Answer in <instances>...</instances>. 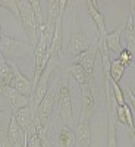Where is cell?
<instances>
[{"label": "cell", "instance_id": "cb8c5ba5", "mask_svg": "<svg viewBox=\"0 0 135 147\" xmlns=\"http://www.w3.org/2000/svg\"><path fill=\"white\" fill-rule=\"evenodd\" d=\"M32 10H34V15H35V21H37V27L38 30H41L44 27V21H43V13H41V3L38 0H32L31 2Z\"/></svg>", "mask_w": 135, "mask_h": 147}, {"label": "cell", "instance_id": "5b68a950", "mask_svg": "<svg viewBox=\"0 0 135 147\" xmlns=\"http://www.w3.org/2000/svg\"><path fill=\"white\" fill-rule=\"evenodd\" d=\"M52 71H53V66H52V59L50 62L47 63L43 75L40 77L38 82H37V85L34 87V91H32V97H31V107L37 112V109H38L40 103L43 102L44 96L48 90V82H50V75H52Z\"/></svg>", "mask_w": 135, "mask_h": 147}, {"label": "cell", "instance_id": "8992f818", "mask_svg": "<svg viewBox=\"0 0 135 147\" xmlns=\"http://www.w3.org/2000/svg\"><path fill=\"white\" fill-rule=\"evenodd\" d=\"M97 102L94 96L93 82L85 84L81 87V118L82 119H91L94 110H95Z\"/></svg>", "mask_w": 135, "mask_h": 147}, {"label": "cell", "instance_id": "d6a6232c", "mask_svg": "<svg viewBox=\"0 0 135 147\" xmlns=\"http://www.w3.org/2000/svg\"><path fill=\"white\" fill-rule=\"evenodd\" d=\"M0 7H2V6H0ZM2 37H3V30H2V25H0V38H2Z\"/></svg>", "mask_w": 135, "mask_h": 147}, {"label": "cell", "instance_id": "7c38bea8", "mask_svg": "<svg viewBox=\"0 0 135 147\" xmlns=\"http://www.w3.org/2000/svg\"><path fill=\"white\" fill-rule=\"evenodd\" d=\"M77 143H79L81 147H90L91 144V127H90V119H79L77 124Z\"/></svg>", "mask_w": 135, "mask_h": 147}, {"label": "cell", "instance_id": "d4e9b609", "mask_svg": "<svg viewBox=\"0 0 135 147\" xmlns=\"http://www.w3.org/2000/svg\"><path fill=\"white\" fill-rule=\"evenodd\" d=\"M132 59H134V55H132V52H129L128 49H122L120 50V55H119V62L124 65L125 68H128L129 65H131V62H132Z\"/></svg>", "mask_w": 135, "mask_h": 147}, {"label": "cell", "instance_id": "5bb4252c", "mask_svg": "<svg viewBox=\"0 0 135 147\" xmlns=\"http://www.w3.org/2000/svg\"><path fill=\"white\" fill-rule=\"evenodd\" d=\"M90 49V41L84 34H73L69 43V53L72 56H79Z\"/></svg>", "mask_w": 135, "mask_h": 147}, {"label": "cell", "instance_id": "484cf974", "mask_svg": "<svg viewBox=\"0 0 135 147\" xmlns=\"http://www.w3.org/2000/svg\"><path fill=\"white\" fill-rule=\"evenodd\" d=\"M0 6L6 7L7 10H10L12 13H15L19 18V12H18V5H16V0H5V2H0Z\"/></svg>", "mask_w": 135, "mask_h": 147}, {"label": "cell", "instance_id": "7402d4cb", "mask_svg": "<svg viewBox=\"0 0 135 147\" xmlns=\"http://www.w3.org/2000/svg\"><path fill=\"white\" fill-rule=\"evenodd\" d=\"M110 90H112V96H113V100H115L116 106L126 105V102H125V93H124V90L120 88V85L118 82H112V81H110Z\"/></svg>", "mask_w": 135, "mask_h": 147}, {"label": "cell", "instance_id": "2e32d148", "mask_svg": "<svg viewBox=\"0 0 135 147\" xmlns=\"http://www.w3.org/2000/svg\"><path fill=\"white\" fill-rule=\"evenodd\" d=\"M13 68H12L10 60H7L3 55L0 56V85H7V87H12L13 84Z\"/></svg>", "mask_w": 135, "mask_h": 147}, {"label": "cell", "instance_id": "44dd1931", "mask_svg": "<svg viewBox=\"0 0 135 147\" xmlns=\"http://www.w3.org/2000/svg\"><path fill=\"white\" fill-rule=\"evenodd\" d=\"M126 71V68L122 65L119 60H112L110 62V69H109V77H110V81L112 82H118L122 80V75H124V72Z\"/></svg>", "mask_w": 135, "mask_h": 147}, {"label": "cell", "instance_id": "30bf717a", "mask_svg": "<svg viewBox=\"0 0 135 147\" xmlns=\"http://www.w3.org/2000/svg\"><path fill=\"white\" fill-rule=\"evenodd\" d=\"M10 63H12V68H13V74H15V78H13V84H12V87H13L18 93L24 94V96H27V97H32V91H34V87H32V81L28 80L24 74L19 71V68L12 62L10 60Z\"/></svg>", "mask_w": 135, "mask_h": 147}, {"label": "cell", "instance_id": "ac0fdd59", "mask_svg": "<svg viewBox=\"0 0 135 147\" xmlns=\"http://www.w3.org/2000/svg\"><path fill=\"white\" fill-rule=\"evenodd\" d=\"M69 72H71V75L77 80V82L79 84V87H82V85L90 84V82L94 81V77H90L88 74L85 72V69L79 63H77V62H73L69 66Z\"/></svg>", "mask_w": 135, "mask_h": 147}, {"label": "cell", "instance_id": "ba28073f", "mask_svg": "<svg viewBox=\"0 0 135 147\" xmlns=\"http://www.w3.org/2000/svg\"><path fill=\"white\" fill-rule=\"evenodd\" d=\"M15 116L18 125L21 127V129L27 134H31V132H35L34 129V121H35V110L30 106H25L19 110H16L15 113H12Z\"/></svg>", "mask_w": 135, "mask_h": 147}, {"label": "cell", "instance_id": "4dcf8cb0", "mask_svg": "<svg viewBox=\"0 0 135 147\" xmlns=\"http://www.w3.org/2000/svg\"><path fill=\"white\" fill-rule=\"evenodd\" d=\"M129 15L132 16V19L135 22V0H131L129 2Z\"/></svg>", "mask_w": 135, "mask_h": 147}, {"label": "cell", "instance_id": "4316f807", "mask_svg": "<svg viewBox=\"0 0 135 147\" xmlns=\"http://www.w3.org/2000/svg\"><path fill=\"white\" fill-rule=\"evenodd\" d=\"M27 136H28V147H43V143L37 132H31V134H27Z\"/></svg>", "mask_w": 135, "mask_h": 147}, {"label": "cell", "instance_id": "f546056e", "mask_svg": "<svg viewBox=\"0 0 135 147\" xmlns=\"http://www.w3.org/2000/svg\"><path fill=\"white\" fill-rule=\"evenodd\" d=\"M128 137H129V141L132 143V146L135 147V127L128 129Z\"/></svg>", "mask_w": 135, "mask_h": 147}, {"label": "cell", "instance_id": "ffe728a7", "mask_svg": "<svg viewBox=\"0 0 135 147\" xmlns=\"http://www.w3.org/2000/svg\"><path fill=\"white\" fill-rule=\"evenodd\" d=\"M124 37H125L126 49L129 52H134L135 50V22H134L131 15H128V19H126V24H125Z\"/></svg>", "mask_w": 135, "mask_h": 147}, {"label": "cell", "instance_id": "83f0119b", "mask_svg": "<svg viewBox=\"0 0 135 147\" xmlns=\"http://www.w3.org/2000/svg\"><path fill=\"white\" fill-rule=\"evenodd\" d=\"M0 147H9L6 129H0Z\"/></svg>", "mask_w": 135, "mask_h": 147}, {"label": "cell", "instance_id": "e0dca14e", "mask_svg": "<svg viewBox=\"0 0 135 147\" xmlns=\"http://www.w3.org/2000/svg\"><path fill=\"white\" fill-rule=\"evenodd\" d=\"M56 144L57 147H75L77 146V136L68 125H65L59 131L56 137Z\"/></svg>", "mask_w": 135, "mask_h": 147}, {"label": "cell", "instance_id": "9a60e30c", "mask_svg": "<svg viewBox=\"0 0 135 147\" xmlns=\"http://www.w3.org/2000/svg\"><path fill=\"white\" fill-rule=\"evenodd\" d=\"M124 28H125V25H120L116 30H113L112 32L106 34L104 44H106V49L109 50V53H118L122 50L120 49V34L124 32Z\"/></svg>", "mask_w": 135, "mask_h": 147}, {"label": "cell", "instance_id": "6da1fadb", "mask_svg": "<svg viewBox=\"0 0 135 147\" xmlns=\"http://www.w3.org/2000/svg\"><path fill=\"white\" fill-rule=\"evenodd\" d=\"M16 5H18V12H19V21L28 37V43L31 44V47L32 46L35 47L37 41H38V27H37V21H35L31 2L30 0H16Z\"/></svg>", "mask_w": 135, "mask_h": 147}, {"label": "cell", "instance_id": "9c48e42d", "mask_svg": "<svg viewBox=\"0 0 135 147\" xmlns=\"http://www.w3.org/2000/svg\"><path fill=\"white\" fill-rule=\"evenodd\" d=\"M85 5H87L88 13H90L93 22L95 24L97 30H99V40H97V41L103 43V41H104V37H106V34H107L104 16H103L101 12L99 10V7H97V2H94V0H87V2H85Z\"/></svg>", "mask_w": 135, "mask_h": 147}, {"label": "cell", "instance_id": "7a4b0ae2", "mask_svg": "<svg viewBox=\"0 0 135 147\" xmlns=\"http://www.w3.org/2000/svg\"><path fill=\"white\" fill-rule=\"evenodd\" d=\"M57 112L60 115L66 125L69 127H77L75 118H73V109H72V97H71V90L66 82H59L57 85Z\"/></svg>", "mask_w": 135, "mask_h": 147}, {"label": "cell", "instance_id": "d6986e66", "mask_svg": "<svg viewBox=\"0 0 135 147\" xmlns=\"http://www.w3.org/2000/svg\"><path fill=\"white\" fill-rule=\"evenodd\" d=\"M116 122L122 125H126L128 129L129 128H134V118H132V112H131V107L128 105H124V106H116Z\"/></svg>", "mask_w": 135, "mask_h": 147}, {"label": "cell", "instance_id": "8fae6325", "mask_svg": "<svg viewBox=\"0 0 135 147\" xmlns=\"http://www.w3.org/2000/svg\"><path fill=\"white\" fill-rule=\"evenodd\" d=\"M97 55H99V47L95 44V46H90L88 50L79 55L77 59V63H79L90 77H94V74H93L94 72V60H95Z\"/></svg>", "mask_w": 135, "mask_h": 147}, {"label": "cell", "instance_id": "52a82bcc", "mask_svg": "<svg viewBox=\"0 0 135 147\" xmlns=\"http://www.w3.org/2000/svg\"><path fill=\"white\" fill-rule=\"evenodd\" d=\"M63 13H65V10L60 12L59 19L56 22V28H54V32H53L52 44H50V49H48V56H50V59L62 57V49H63Z\"/></svg>", "mask_w": 135, "mask_h": 147}, {"label": "cell", "instance_id": "3957f363", "mask_svg": "<svg viewBox=\"0 0 135 147\" xmlns=\"http://www.w3.org/2000/svg\"><path fill=\"white\" fill-rule=\"evenodd\" d=\"M57 85L59 84H53L52 87H48L46 96L43 102L40 103L38 109L35 112L37 119L40 121V124L46 128H48V124H50V118L53 115V109L56 105V99H57Z\"/></svg>", "mask_w": 135, "mask_h": 147}, {"label": "cell", "instance_id": "4fadbf2b", "mask_svg": "<svg viewBox=\"0 0 135 147\" xmlns=\"http://www.w3.org/2000/svg\"><path fill=\"white\" fill-rule=\"evenodd\" d=\"M6 132H7L9 147H16L24 140V131L18 125V122H16V119H15L13 115H10V118H9V124H7Z\"/></svg>", "mask_w": 135, "mask_h": 147}, {"label": "cell", "instance_id": "277c9868", "mask_svg": "<svg viewBox=\"0 0 135 147\" xmlns=\"http://www.w3.org/2000/svg\"><path fill=\"white\" fill-rule=\"evenodd\" d=\"M0 94H2V97L5 99L6 105L12 109V113H15L16 110H19L22 107L31 105V99H30V97L18 93L13 87L0 85Z\"/></svg>", "mask_w": 135, "mask_h": 147}, {"label": "cell", "instance_id": "f1b7e54d", "mask_svg": "<svg viewBox=\"0 0 135 147\" xmlns=\"http://www.w3.org/2000/svg\"><path fill=\"white\" fill-rule=\"evenodd\" d=\"M126 96H128V102H129V105H131V109L135 112V94L132 93V90L128 87L126 88Z\"/></svg>", "mask_w": 135, "mask_h": 147}, {"label": "cell", "instance_id": "1f68e13d", "mask_svg": "<svg viewBox=\"0 0 135 147\" xmlns=\"http://www.w3.org/2000/svg\"><path fill=\"white\" fill-rule=\"evenodd\" d=\"M22 147H28V136L24 132V140H22Z\"/></svg>", "mask_w": 135, "mask_h": 147}, {"label": "cell", "instance_id": "603a6c76", "mask_svg": "<svg viewBox=\"0 0 135 147\" xmlns=\"http://www.w3.org/2000/svg\"><path fill=\"white\" fill-rule=\"evenodd\" d=\"M15 46H16V41L3 34V37L0 38V53L5 56V55H7V53H10L12 50H13Z\"/></svg>", "mask_w": 135, "mask_h": 147}]
</instances>
